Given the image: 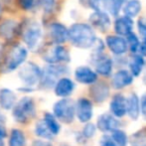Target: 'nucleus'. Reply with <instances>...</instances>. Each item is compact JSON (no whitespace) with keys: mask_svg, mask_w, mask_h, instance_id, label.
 Wrapping results in <instances>:
<instances>
[{"mask_svg":"<svg viewBox=\"0 0 146 146\" xmlns=\"http://www.w3.org/2000/svg\"><path fill=\"white\" fill-rule=\"evenodd\" d=\"M69 40L75 47L80 49H90L96 40V33L90 25L76 23L69 29Z\"/></svg>","mask_w":146,"mask_h":146,"instance_id":"obj_1","label":"nucleus"},{"mask_svg":"<svg viewBox=\"0 0 146 146\" xmlns=\"http://www.w3.org/2000/svg\"><path fill=\"white\" fill-rule=\"evenodd\" d=\"M22 39L28 49L36 51L40 47L43 38V29L36 20H27L22 27Z\"/></svg>","mask_w":146,"mask_h":146,"instance_id":"obj_2","label":"nucleus"},{"mask_svg":"<svg viewBox=\"0 0 146 146\" xmlns=\"http://www.w3.org/2000/svg\"><path fill=\"white\" fill-rule=\"evenodd\" d=\"M36 115V106L33 98L29 96L22 98L13 106V116L17 122L28 123Z\"/></svg>","mask_w":146,"mask_h":146,"instance_id":"obj_3","label":"nucleus"},{"mask_svg":"<svg viewBox=\"0 0 146 146\" xmlns=\"http://www.w3.org/2000/svg\"><path fill=\"white\" fill-rule=\"evenodd\" d=\"M69 73V68L63 64H50L44 70H42V76L40 80V86L44 88H54L57 81Z\"/></svg>","mask_w":146,"mask_h":146,"instance_id":"obj_4","label":"nucleus"},{"mask_svg":"<svg viewBox=\"0 0 146 146\" xmlns=\"http://www.w3.org/2000/svg\"><path fill=\"white\" fill-rule=\"evenodd\" d=\"M42 70L34 63H26L18 72V77L27 88H32L40 83Z\"/></svg>","mask_w":146,"mask_h":146,"instance_id":"obj_5","label":"nucleus"},{"mask_svg":"<svg viewBox=\"0 0 146 146\" xmlns=\"http://www.w3.org/2000/svg\"><path fill=\"white\" fill-rule=\"evenodd\" d=\"M42 57L48 64H62L68 63L71 60L70 53L62 44H54L45 49Z\"/></svg>","mask_w":146,"mask_h":146,"instance_id":"obj_6","label":"nucleus"},{"mask_svg":"<svg viewBox=\"0 0 146 146\" xmlns=\"http://www.w3.org/2000/svg\"><path fill=\"white\" fill-rule=\"evenodd\" d=\"M28 56V51L25 47L22 45H14L10 49L7 57L5 59V67L6 72H12L19 68L24 62L26 61V58Z\"/></svg>","mask_w":146,"mask_h":146,"instance_id":"obj_7","label":"nucleus"},{"mask_svg":"<svg viewBox=\"0 0 146 146\" xmlns=\"http://www.w3.org/2000/svg\"><path fill=\"white\" fill-rule=\"evenodd\" d=\"M75 114L76 106L72 100L63 98L54 104V115L62 122L71 123L75 118Z\"/></svg>","mask_w":146,"mask_h":146,"instance_id":"obj_8","label":"nucleus"},{"mask_svg":"<svg viewBox=\"0 0 146 146\" xmlns=\"http://www.w3.org/2000/svg\"><path fill=\"white\" fill-rule=\"evenodd\" d=\"M106 46L110 50V52L113 53L115 56H121L125 54L128 49L126 39L119 35H110L106 39Z\"/></svg>","mask_w":146,"mask_h":146,"instance_id":"obj_9","label":"nucleus"},{"mask_svg":"<svg viewBox=\"0 0 146 146\" xmlns=\"http://www.w3.org/2000/svg\"><path fill=\"white\" fill-rule=\"evenodd\" d=\"M94 63L96 66V71L98 75L104 76V77H110L111 75L113 62L108 56L102 55V53L94 54Z\"/></svg>","mask_w":146,"mask_h":146,"instance_id":"obj_10","label":"nucleus"},{"mask_svg":"<svg viewBox=\"0 0 146 146\" xmlns=\"http://www.w3.org/2000/svg\"><path fill=\"white\" fill-rule=\"evenodd\" d=\"M90 88V94L92 100L98 104L104 102L110 96V87L104 82H94Z\"/></svg>","mask_w":146,"mask_h":146,"instance_id":"obj_11","label":"nucleus"},{"mask_svg":"<svg viewBox=\"0 0 146 146\" xmlns=\"http://www.w3.org/2000/svg\"><path fill=\"white\" fill-rule=\"evenodd\" d=\"M90 23L98 30L106 32L110 27V18L106 11H94L90 16Z\"/></svg>","mask_w":146,"mask_h":146,"instance_id":"obj_12","label":"nucleus"},{"mask_svg":"<svg viewBox=\"0 0 146 146\" xmlns=\"http://www.w3.org/2000/svg\"><path fill=\"white\" fill-rule=\"evenodd\" d=\"M76 113L81 122H88L92 116V104L88 98H80L76 104Z\"/></svg>","mask_w":146,"mask_h":146,"instance_id":"obj_13","label":"nucleus"},{"mask_svg":"<svg viewBox=\"0 0 146 146\" xmlns=\"http://www.w3.org/2000/svg\"><path fill=\"white\" fill-rule=\"evenodd\" d=\"M50 36L54 44H63L69 39V29L64 24L55 22L50 26Z\"/></svg>","mask_w":146,"mask_h":146,"instance_id":"obj_14","label":"nucleus"},{"mask_svg":"<svg viewBox=\"0 0 146 146\" xmlns=\"http://www.w3.org/2000/svg\"><path fill=\"white\" fill-rule=\"evenodd\" d=\"M119 126L120 122L111 114L104 113L100 115L98 118V128L102 132H112L115 129H118Z\"/></svg>","mask_w":146,"mask_h":146,"instance_id":"obj_15","label":"nucleus"},{"mask_svg":"<svg viewBox=\"0 0 146 146\" xmlns=\"http://www.w3.org/2000/svg\"><path fill=\"white\" fill-rule=\"evenodd\" d=\"M75 78L79 83L84 85H92L98 81V74L88 67H79L75 71Z\"/></svg>","mask_w":146,"mask_h":146,"instance_id":"obj_16","label":"nucleus"},{"mask_svg":"<svg viewBox=\"0 0 146 146\" xmlns=\"http://www.w3.org/2000/svg\"><path fill=\"white\" fill-rule=\"evenodd\" d=\"M133 82V76L126 70H119L113 75L111 79V85L115 90H120L131 85Z\"/></svg>","mask_w":146,"mask_h":146,"instance_id":"obj_17","label":"nucleus"},{"mask_svg":"<svg viewBox=\"0 0 146 146\" xmlns=\"http://www.w3.org/2000/svg\"><path fill=\"white\" fill-rule=\"evenodd\" d=\"M18 31V23L13 19H5L0 23V38L11 40L16 36Z\"/></svg>","mask_w":146,"mask_h":146,"instance_id":"obj_18","label":"nucleus"},{"mask_svg":"<svg viewBox=\"0 0 146 146\" xmlns=\"http://www.w3.org/2000/svg\"><path fill=\"white\" fill-rule=\"evenodd\" d=\"M55 94L61 98H67L71 96L75 90V84L69 78H60L55 85Z\"/></svg>","mask_w":146,"mask_h":146,"instance_id":"obj_19","label":"nucleus"},{"mask_svg":"<svg viewBox=\"0 0 146 146\" xmlns=\"http://www.w3.org/2000/svg\"><path fill=\"white\" fill-rule=\"evenodd\" d=\"M133 30V21L132 18L122 16V17H117L114 21V31L116 35L122 37H126L130 34Z\"/></svg>","mask_w":146,"mask_h":146,"instance_id":"obj_20","label":"nucleus"},{"mask_svg":"<svg viewBox=\"0 0 146 146\" xmlns=\"http://www.w3.org/2000/svg\"><path fill=\"white\" fill-rule=\"evenodd\" d=\"M110 110L115 117H122L126 113V98L121 94L113 96L110 102Z\"/></svg>","mask_w":146,"mask_h":146,"instance_id":"obj_21","label":"nucleus"},{"mask_svg":"<svg viewBox=\"0 0 146 146\" xmlns=\"http://www.w3.org/2000/svg\"><path fill=\"white\" fill-rule=\"evenodd\" d=\"M16 94L13 90L9 88H2L0 90V108L2 110H11L15 106Z\"/></svg>","mask_w":146,"mask_h":146,"instance_id":"obj_22","label":"nucleus"},{"mask_svg":"<svg viewBox=\"0 0 146 146\" xmlns=\"http://www.w3.org/2000/svg\"><path fill=\"white\" fill-rule=\"evenodd\" d=\"M126 112L133 120H136L138 118L140 113V106H139V98L135 94H131L126 98Z\"/></svg>","mask_w":146,"mask_h":146,"instance_id":"obj_23","label":"nucleus"},{"mask_svg":"<svg viewBox=\"0 0 146 146\" xmlns=\"http://www.w3.org/2000/svg\"><path fill=\"white\" fill-rule=\"evenodd\" d=\"M129 66V70H130V73L133 77H138L139 75L142 72L143 68L145 66V61L143 56L141 55H137L134 54V56L130 59L128 63Z\"/></svg>","mask_w":146,"mask_h":146,"instance_id":"obj_24","label":"nucleus"},{"mask_svg":"<svg viewBox=\"0 0 146 146\" xmlns=\"http://www.w3.org/2000/svg\"><path fill=\"white\" fill-rule=\"evenodd\" d=\"M121 10L123 11L125 16L130 18H134L140 13L141 3L138 0H127Z\"/></svg>","mask_w":146,"mask_h":146,"instance_id":"obj_25","label":"nucleus"},{"mask_svg":"<svg viewBox=\"0 0 146 146\" xmlns=\"http://www.w3.org/2000/svg\"><path fill=\"white\" fill-rule=\"evenodd\" d=\"M35 133H36L37 136L41 137V138H43V139H48V140H51V139L55 136V135L51 132L49 127L47 126L44 119L37 122L36 126H35Z\"/></svg>","mask_w":146,"mask_h":146,"instance_id":"obj_26","label":"nucleus"},{"mask_svg":"<svg viewBox=\"0 0 146 146\" xmlns=\"http://www.w3.org/2000/svg\"><path fill=\"white\" fill-rule=\"evenodd\" d=\"M128 141L131 146H146V127L133 133L129 137Z\"/></svg>","mask_w":146,"mask_h":146,"instance_id":"obj_27","label":"nucleus"},{"mask_svg":"<svg viewBox=\"0 0 146 146\" xmlns=\"http://www.w3.org/2000/svg\"><path fill=\"white\" fill-rule=\"evenodd\" d=\"M26 138L24 133L19 129H13L9 138V146H25Z\"/></svg>","mask_w":146,"mask_h":146,"instance_id":"obj_28","label":"nucleus"},{"mask_svg":"<svg viewBox=\"0 0 146 146\" xmlns=\"http://www.w3.org/2000/svg\"><path fill=\"white\" fill-rule=\"evenodd\" d=\"M44 120H45V122H46L47 126H48L49 129L51 130V132H52L54 135L58 134L60 132V129H61V126H60L59 122L57 121L56 116L47 112V113H45Z\"/></svg>","mask_w":146,"mask_h":146,"instance_id":"obj_29","label":"nucleus"},{"mask_svg":"<svg viewBox=\"0 0 146 146\" xmlns=\"http://www.w3.org/2000/svg\"><path fill=\"white\" fill-rule=\"evenodd\" d=\"M126 1L127 0H108L106 11H110L111 13V15L116 17V16H118L119 12L122 9L123 5H124Z\"/></svg>","mask_w":146,"mask_h":146,"instance_id":"obj_30","label":"nucleus"},{"mask_svg":"<svg viewBox=\"0 0 146 146\" xmlns=\"http://www.w3.org/2000/svg\"><path fill=\"white\" fill-rule=\"evenodd\" d=\"M126 42L130 52L132 54H137L139 51V46H140V41H139L138 37L133 32H131L126 36Z\"/></svg>","mask_w":146,"mask_h":146,"instance_id":"obj_31","label":"nucleus"},{"mask_svg":"<svg viewBox=\"0 0 146 146\" xmlns=\"http://www.w3.org/2000/svg\"><path fill=\"white\" fill-rule=\"evenodd\" d=\"M111 138L113 139V141L116 143L117 146H126L128 143V138L127 135L124 131L120 130V129H115L112 131Z\"/></svg>","mask_w":146,"mask_h":146,"instance_id":"obj_32","label":"nucleus"},{"mask_svg":"<svg viewBox=\"0 0 146 146\" xmlns=\"http://www.w3.org/2000/svg\"><path fill=\"white\" fill-rule=\"evenodd\" d=\"M88 5L94 11H106L108 0H88Z\"/></svg>","mask_w":146,"mask_h":146,"instance_id":"obj_33","label":"nucleus"},{"mask_svg":"<svg viewBox=\"0 0 146 146\" xmlns=\"http://www.w3.org/2000/svg\"><path fill=\"white\" fill-rule=\"evenodd\" d=\"M39 4L45 14H51L56 7V0H39Z\"/></svg>","mask_w":146,"mask_h":146,"instance_id":"obj_34","label":"nucleus"},{"mask_svg":"<svg viewBox=\"0 0 146 146\" xmlns=\"http://www.w3.org/2000/svg\"><path fill=\"white\" fill-rule=\"evenodd\" d=\"M96 130V125L92 124V123H87L86 126L84 127L82 134H83V136L85 137V138H90V137H92L94 135Z\"/></svg>","mask_w":146,"mask_h":146,"instance_id":"obj_35","label":"nucleus"},{"mask_svg":"<svg viewBox=\"0 0 146 146\" xmlns=\"http://www.w3.org/2000/svg\"><path fill=\"white\" fill-rule=\"evenodd\" d=\"M137 29H138L139 35L141 37V40L146 41V19L140 18L137 21Z\"/></svg>","mask_w":146,"mask_h":146,"instance_id":"obj_36","label":"nucleus"},{"mask_svg":"<svg viewBox=\"0 0 146 146\" xmlns=\"http://www.w3.org/2000/svg\"><path fill=\"white\" fill-rule=\"evenodd\" d=\"M17 1L23 10H31L35 4V0H17Z\"/></svg>","mask_w":146,"mask_h":146,"instance_id":"obj_37","label":"nucleus"},{"mask_svg":"<svg viewBox=\"0 0 146 146\" xmlns=\"http://www.w3.org/2000/svg\"><path fill=\"white\" fill-rule=\"evenodd\" d=\"M100 146H117V144L113 141V139L108 135H104L100 138Z\"/></svg>","mask_w":146,"mask_h":146,"instance_id":"obj_38","label":"nucleus"},{"mask_svg":"<svg viewBox=\"0 0 146 146\" xmlns=\"http://www.w3.org/2000/svg\"><path fill=\"white\" fill-rule=\"evenodd\" d=\"M140 108H141V112H142V115L144 116V118L146 119V94H144L141 96Z\"/></svg>","mask_w":146,"mask_h":146,"instance_id":"obj_39","label":"nucleus"},{"mask_svg":"<svg viewBox=\"0 0 146 146\" xmlns=\"http://www.w3.org/2000/svg\"><path fill=\"white\" fill-rule=\"evenodd\" d=\"M32 146H52L49 141H44V140H35L32 143Z\"/></svg>","mask_w":146,"mask_h":146,"instance_id":"obj_40","label":"nucleus"},{"mask_svg":"<svg viewBox=\"0 0 146 146\" xmlns=\"http://www.w3.org/2000/svg\"><path fill=\"white\" fill-rule=\"evenodd\" d=\"M140 52L141 56L146 57V41H141L140 46H139V51Z\"/></svg>","mask_w":146,"mask_h":146,"instance_id":"obj_41","label":"nucleus"},{"mask_svg":"<svg viewBox=\"0 0 146 146\" xmlns=\"http://www.w3.org/2000/svg\"><path fill=\"white\" fill-rule=\"evenodd\" d=\"M5 137H6V129L4 128L2 123H0V140L4 139Z\"/></svg>","mask_w":146,"mask_h":146,"instance_id":"obj_42","label":"nucleus"},{"mask_svg":"<svg viewBox=\"0 0 146 146\" xmlns=\"http://www.w3.org/2000/svg\"><path fill=\"white\" fill-rule=\"evenodd\" d=\"M4 121H5V117H4L3 114L0 112V123H3Z\"/></svg>","mask_w":146,"mask_h":146,"instance_id":"obj_43","label":"nucleus"},{"mask_svg":"<svg viewBox=\"0 0 146 146\" xmlns=\"http://www.w3.org/2000/svg\"><path fill=\"white\" fill-rule=\"evenodd\" d=\"M2 51H3V46H2V44L0 43V57L2 56Z\"/></svg>","mask_w":146,"mask_h":146,"instance_id":"obj_44","label":"nucleus"},{"mask_svg":"<svg viewBox=\"0 0 146 146\" xmlns=\"http://www.w3.org/2000/svg\"><path fill=\"white\" fill-rule=\"evenodd\" d=\"M1 14H2V6H1V3H0V17H1Z\"/></svg>","mask_w":146,"mask_h":146,"instance_id":"obj_45","label":"nucleus"},{"mask_svg":"<svg viewBox=\"0 0 146 146\" xmlns=\"http://www.w3.org/2000/svg\"><path fill=\"white\" fill-rule=\"evenodd\" d=\"M81 1H82V2H83V1H84V0H81Z\"/></svg>","mask_w":146,"mask_h":146,"instance_id":"obj_46","label":"nucleus"}]
</instances>
